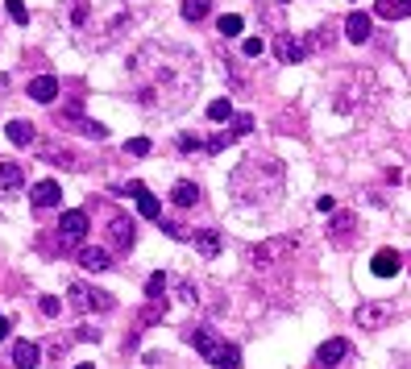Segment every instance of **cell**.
<instances>
[{
    "label": "cell",
    "mask_w": 411,
    "mask_h": 369,
    "mask_svg": "<svg viewBox=\"0 0 411 369\" xmlns=\"http://www.w3.org/2000/svg\"><path fill=\"white\" fill-rule=\"evenodd\" d=\"M75 336H79V341H100V328H79Z\"/></svg>",
    "instance_id": "obj_43"
},
{
    "label": "cell",
    "mask_w": 411,
    "mask_h": 369,
    "mask_svg": "<svg viewBox=\"0 0 411 369\" xmlns=\"http://www.w3.org/2000/svg\"><path fill=\"white\" fill-rule=\"evenodd\" d=\"M370 270H374V278H395V274L403 270V257H399L395 249H378V253L370 257Z\"/></svg>",
    "instance_id": "obj_17"
},
{
    "label": "cell",
    "mask_w": 411,
    "mask_h": 369,
    "mask_svg": "<svg viewBox=\"0 0 411 369\" xmlns=\"http://www.w3.org/2000/svg\"><path fill=\"white\" fill-rule=\"evenodd\" d=\"M75 369H96V365H92V361H83V365H75Z\"/></svg>",
    "instance_id": "obj_45"
},
{
    "label": "cell",
    "mask_w": 411,
    "mask_h": 369,
    "mask_svg": "<svg viewBox=\"0 0 411 369\" xmlns=\"http://www.w3.org/2000/svg\"><path fill=\"white\" fill-rule=\"evenodd\" d=\"M162 232H167V237H175V241H192V237H195V232H192L183 220H162Z\"/></svg>",
    "instance_id": "obj_34"
},
{
    "label": "cell",
    "mask_w": 411,
    "mask_h": 369,
    "mask_svg": "<svg viewBox=\"0 0 411 369\" xmlns=\"http://www.w3.org/2000/svg\"><path fill=\"white\" fill-rule=\"evenodd\" d=\"M170 199H175V208H195V199H199V187H195L192 178H179V183L170 187Z\"/></svg>",
    "instance_id": "obj_25"
},
{
    "label": "cell",
    "mask_w": 411,
    "mask_h": 369,
    "mask_svg": "<svg viewBox=\"0 0 411 369\" xmlns=\"http://www.w3.org/2000/svg\"><path fill=\"white\" fill-rule=\"evenodd\" d=\"M133 100L154 117H170L192 104V92L199 83V58L187 46L175 42H145L129 58Z\"/></svg>",
    "instance_id": "obj_1"
},
{
    "label": "cell",
    "mask_w": 411,
    "mask_h": 369,
    "mask_svg": "<svg viewBox=\"0 0 411 369\" xmlns=\"http://www.w3.org/2000/svg\"><path fill=\"white\" fill-rule=\"evenodd\" d=\"M374 13L378 17H411V0H378Z\"/></svg>",
    "instance_id": "obj_28"
},
{
    "label": "cell",
    "mask_w": 411,
    "mask_h": 369,
    "mask_svg": "<svg viewBox=\"0 0 411 369\" xmlns=\"http://www.w3.org/2000/svg\"><path fill=\"white\" fill-rule=\"evenodd\" d=\"M29 100H38V104H54V96H58V79L54 75H38V79H29Z\"/></svg>",
    "instance_id": "obj_22"
},
{
    "label": "cell",
    "mask_w": 411,
    "mask_h": 369,
    "mask_svg": "<svg viewBox=\"0 0 411 369\" xmlns=\"http://www.w3.org/2000/svg\"><path fill=\"white\" fill-rule=\"evenodd\" d=\"M104 237H108V253H125V249H133V241H137V228H133V220H125V216H113V220L104 224Z\"/></svg>",
    "instance_id": "obj_11"
},
{
    "label": "cell",
    "mask_w": 411,
    "mask_h": 369,
    "mask_svg": "<svg viewBox=\"0 0 411 369\" xmlns=\"http://www.w3.org/2000/svg\"><path fill=\"white\" fill-rule=\"evenodd\" d=\"M0 369H4V365H0Z\"/></svg>",
    "instance_id": "obj_47"
},
{
    "label": "cell",
    "mask_w": 411,
    "mask_h": 369,
    "mask_svg": "<svg viewBox=\"0 0 411 369\" xmlns=\"http://www.w3.org/2000/svg\"><path fill=\"white\" fill-rule=\"evenodd\" d=\"M88 212H79V208H71V212H63V220H58V241H63V249H79L83 245V237H88Z\"/></svg>",
    "instance_id": "obj_9"
},
{
    "label": "cell",
    "mask_w": 411,
    "mask_h": 369,
    "mask_svg": "<svg viewBox=\"0 0 411 369\" xmlns=\"http://www.w3.org/2000/svg\"><path fill=\"white\" fill-rule=\"evenodd\" d=\"M353 232H358V216H353V212H333V220H328V241L345 249L353 241Z\"/></svg>",
    "instance_id": "obj_14"
},
{
    "label": "cell",
    "mask_w": 411,
    "mask_h": 369,
    "mask_svg": "<svg viewBox=\"0 0 411 369\" xmlns=\"http://www.w3.org/2000/svg\"><path fill=\"white\" fill-rule=\"evenodd\" d=\"M295 249H299V237H274V241H262V245L249 249V266H254V270L283 266L287 257H295Z\"/></svg>",
    "instance_id": "obj_6"
},
{
    "label": "cell",
    "mask_w": 411,
    "mask_h": 369,
    "mask_svg": "<svg viewBox=\"0 0 411 369\" xmlns=\"http://www.w3.org/2000/svg\"><path fill=\"white\" fill-rule=\"evenodd\" d=\"M4 133H9L13 146H33V124L29 121H9L4 124Z\"/></svg>",
    "instance_id": "obj_26"
},
{
    "label": "cell",
    "mask_w": 411,
    "mask_h": 369,
    "mask_svg": "<svg viewBox=\"0 0 411 369\" xmlns=\"http://www.w3.org/2000/svg\"><path fill=\"white\" fill-rule=\"evenodd\" d=\"M390 320H395V303H362V307H358V323L370 328V332L387 328Z\"/></svg>",
    "instance_id": "obj_13"
},
{
    "label": "cell",
    "mask_w": 411,
    "mask_h": 369,
    "mask_svg": "<svg viewBox=\"0 0 411 369\" xmlns=\"http://www.w3.org/2000/svg\"><path fill=\"white\" fill-rule=\"evenodd\" d=\"M192 345L199 348V357H204L208 365H217V369H237L241 365V348L229 345V341H220L217 328H208V323L192 328Z\"/></svg>",
    "instance_id": "obj_5"
},
{
    "label": "cell",
    "mask_w": 411,
    "mask_h": 369,
    "mask_svg": "<svg viewBox=\"0 0 411 369\" xmlns=\"http://www.w3.org/2000/svg\"><path fill=\"white\" fill-rule=\"evenodd\" d=\"M279 4H287V0H279Z\"/></svg>",
    "instance_id": "obj_46"
},
{
    "label": "cell",
    "mask_w": 411,
    "mask_h": 369,
    "mask_svg": "<svg viewBox=\"0 0 411 369\" xmlns=\"http://www.w3.org/2000/svg\"><path fill=\"white\" fill-rule=\"evenodd\" d=\"M67 303H71L79 316H88V311H113L117 307V299L108 295V291H96V287H88V282H71L67 287Z\"/></svg>",
    "instance_id": "obj_7"
},
{
    "label": "cell",
    "mask_w": 411,
    "mask_h": 369,
    "mask_svg": "<svg viewBox=\"0 0 411 369\" xmlns=\"http://www.w3.org/2000/svg\"><path fill=\"white\" fill-rule=\"evenodd\" d=\"M117 196H125V199H142V196H145V183H137V178H129V183H125V187L117 191Z\"/></svg>",
    "instance_id": "obj_38"
},
{
    "label": "cell",
    "mask_w": 411,
    "mask_h": 369,
    "mask_svg": "<svg viewBox=\"0 0 411 369\" xmlns=\"http://www.w3.org/2000/svg\"><path fill=\"white\" fill-rule=\"evenodd\" d=\"M25 187V174L17 162H0V191L4 196H13V191H21Z\"/></svg>",
    "instance_id": "obj_24"
},
{
    "label": "cell",
    "mask_w": 411,
    "mask_h": 369,
    "mask_svg": "<svg viewBox=\"0 0 411 369\" xmlns=\"http://www.w3.org/2000/svg\"><path fill=\"white\" fill-rule=\"evenodd\" d=\"M262 50H266V46H262V38H245L241 54H245V58H258V54H262Z\"/></svg>",
    "instance_id": "obj_40"
},
{
    "label": "cell",
    "mask_w": 411,
    "mask_h": 369,
    "mask_svg": "<svg viewBox=\"0 0 411 369\" xmlns=\"http://www.w3.org/2000/svg\"><path fill=\"white\" fill-rule=\"evenodd\" d=\"M370 33H374L370 13H349V17H345V38H349V42L362 46V42H370Z\"/></svg>",
    "instance_id": "obj_21"
},
{
    "label": "cell",
    "mask_w": 411,
    "mask_h": 369,
    "mask_svg": "<svg viewBox=\"0 0 411 369\" xmlns=\"http://www.w3.org/2000/svg\"><path fill=\"white\" fill-rule=\"evenodd\" d=\"M137 212H142L145 220H158V216H162V203H158V196H150V191H145V196L137 199Z\"/></svg>",
    "instance_id": "obj_33"
},
{
    "label": "cell",
    "mask_w": 411,
    "mask_h": 369,
    "mask_svg": "<svg viewBox=\"0 0 411 369\" xmlns=\"http://www.w3.org/2000/svg\"><path fill=\"white\" fill-rule=\"evenodd\" d=\"M229 191L245 208H274L287 191V166L274 154H249L229 174Z\"/></svg>",
    "instance_id": "obj_3"
},
{
    "label": "cell",
    "mask_w": 411,
    "mask_h": 369,
    "mask_svg": "<svg viewBox=\"0 0 411 369\" xmlns=\"http://www.w3.org/2000/svg\"><path fill=\"white\" fill-rule=\"evenodd\" d=\"M38 154H42V162H50V166H67V171H79V166H83L71 149H63L58 141H42V146H38Z\"/></svg>",
    "instance_id": "obj_15"
},
{
    "label": "cell",
    "mask_w": 411,
    "mask_h": 369,
    "mask_svg": "<svg viewBox=\"0 0 411 369\" xmlns=\"http://www.w3.org/2000/svg\"><path fill=\"white\" fill-rule=\"evenodd\" d=\"M407 369H411V365H407Z\"/></svg>",
    "instance_id": "obj_48"
},
{
    "label": "cell",
    "mask_w": 411,
    "mask_h": 369,
    "mask_svg": "<svg viewBox=\"0 0 411 369\" xmlns=\"http://www.w3.org/2000/svg\"><path fill=\"white\" fill-rule=\"evenodd\" d=\"M38 307H42V316H46V320H54V316L63 311V303H58V295H42V299H38Z\"/></svg>",
    "instance_id": "obj_37"
},
{
    "label": "cell",
    "mask_w": 411,
    "mask_h": 369,
    "mask_svg": "<svg viewBox=\"0 0 411 369\" xmlns=\"http://www.w3.org/2000/svg\"><path fill=\"white\" fill-rule=\"evenodd\" d=\"M316 369H349L353 365V345L345 341V336H333V341H324V345L316 348Z\"/></svg>",
    "instance_id": "obj_8"
},
{
    "label": "cell",
    "mask_w": 411,
    "mask_h": 369,
    "mask_svg": "<svg viewBox=\"0 0 411 369\" xmlns=\"http://www.w3.org/2000/svg\"><path fill=\"white\" fill-rule=\"evenodd\" d=\"M42 365V348L33 341H13V369H38Z\"/></svg>",
    "instance_id": "obj_18"
},
{
    "label": "cell",
    "mask_w": 411,
    "mask_h": 369,
    "mask_svg": "<svg viewBox=\"0 0 411 369\" xmlns=\"http://www.w3.org/2000/svg\"><path fill=\"white\" fill-rule=\"evenodd\" d=\"M333 42H337V25H333V21L316 25L312 33L303 38V46H308V54H320V50H333Z\"/></svg>",
    "instance_id": "obj_20"
},
{
    "label": "cell",
    "mask_w": 411,
    "mask_h": 369,
    "mask_svg": "<svg viewBox=\"0 0 411 369\" xmlns=\"http://www.w3.org/2000/svg\"><path fill=\"white\" fill-rule=\"evenodd\" d=\"M167 287H170V278L162 270L150 274V282H145V299H150V303H167Z\"/></svg>",
    "instance_id": "obj_27"
},
{
    "label": "cell",
    "mask_w": 411,
    "mask_h": 369,
    "mask_svg": "<svg viewBox=\"0 0 411 369\" xmlns=\"http://www.w3.org/2000/svg\"><path fill=\"white\" fill-rule=\"evenodd\" d=\"M208 0H183V21H204L208 17Z\"/></svg>",
    "instance_id": "obj_32"
},
{
    "label": "cell",
    "mask_w": 411,
    "mask_h": 369,
    "mask_svg": "<svg viewBox=\"0 0 411 369\" xmlns=\"http://www.w3.org/2000/svg\"><path fill=\"white\" fill-rule=\"evenodd\" d=\"M4 13H9V17H13L17 25L29 21V13H25V0H4Z\"/></svg>",
    "instance_id": "obj_36"
},
{
    "label": "cell",
    "mask_w": 411,
    "mask_h": 369,
    "mask_svg": "<svg viewBox=\"0 0 411 369\" xmlns=\"http://www.w3.org/2000/svg\"><path fill=\"white\" fill-rule=\"evenodd\" d=\"M67 25L83 50H108L129 29V0H67Z\"/></svg>",
    "instance_id": "obj_2"
},
{
    "label": "cell",
    "mask_w": 411,
    "mask_h": 369,
    "mask_svg": "<svg viewBox=\"0 0 411 369\" xmlns=\"http://www.w3.org/2000/svg\"><path fill=\"white\" fill-rule=\"evenodd\" d=\"M150 137H129V141H125V154H133V158H145V154H150Z\"/></svg>",
    "instance_id": "obj_35"
},
{
    "label": "cell",
    "mask_w": 411,
    "mask_h": 369,
    "mask_svg": "<svg viewBox=\"0 0 411 369\" xmlns=\"http://www.w3.org/2000/svg\"><path fill=\"white\" fill-rule=\"evenodd\" d=\"M224 133H229L233 141H237V137H245V133H254V117H249V112H237V117L229 121V129H224Z\"/></svg>",
    "instance_id": "obj_29"
},
{
    "label": "cell",
    "mask_w": 411,
    "mask_h": 369,
    "mask_svg": "<svg viewBox=\"0 0 411 369\" xmlns=\"http://www.w3.org/2000/svg\"><path fill=\"white\" fill-rule=\"evenodd\" d=\"M270 50H274V58H279V63H303V58H308V46H303V38H295V33H287V29H283V33H274V42H270Z\"/></svg>",
    "instance_id": "obj_12"
},
{
    "label": "cell",
    "mask_w": 411,
    "mask_h": 369,
    "mask_svg": "<svg viewBox=\"0 0 411 369\" xmlns=\"http://www.w3.org/2000/svg\"><path fill=\"white\" fill-rule=\"evenodd\" d=\"M316 208H320L324 216H333V212H337V203H333V196H320V199H316Z\"/></svg>",
    "instance_id": "obj_41"
},
{
    "label": "cell",
    "mask_w": 411,
    "mask_h": 369,
    "mask_svg": "<svg viewBox=\"0 0 411 369\" xmlns=\"http://www.w3.org/2000/svg\"><path fill=\"white\" fill-rule=\"evenodd\" d=\"M9 332H13V328H9V320H4V316H0V341H9Z\"/></svg>",
    "instance_id": "obj_44"
},
{
    "label": "cell",
    "mask_w": 411,
    "mask_h": 369,
    "mask_svg": "<svg viewBox=\"0 0 411 369\" xmlns=\"http://www.w3.org/2000/svg\"><path fill=\"white\" fill-rule=\"evenodd\" d=\"M179 146H183V149H199L204 141H199V137H192V133H183V137H179Z\"/></svg>",
    "instance_id": "obj_42"
},
{
    "label": "cell",
    "mask_w": 411,
    "mask_h": 369,
    "mask_svg": "<svg viewBox=\"0 0 411 369\" xmlns=\"http://www.w3.org/2000/svg\"><path fill=\"white\" fill-rule=\"evenodd\" d=\"M54 124H58V129H67V133L96 137V141H104V137H108V129H104L100 121H88V117H79V104H71V108H67V112H63V117H58Z\"/></svg>",
    "instance_id": "obj_10"
},
{
    "label": "cell",
    "mask_w": 411,
    "mask_h": 369,
    "mask_svg": "<svg viewBox=\"0 0 411 369\" xmlns=\"http://www.w3.org/2000/svg\"><path fill=\"white\" fill-rule=\"evenodd\" d=\"M29 199H33V208H58L63 203V187L54 178H42V183L29 187Z\"/></svg>",
    "instance_id": "obj_16"
},
{
    "label": "cell",
    "mask_w": 411,
    "mask_h": 369,
    "mask_svg": "<svg viewBox=\"0 0 411 369\" xmlns=\"http://www.w3.org/2000/svg\"><path fill=\"white\" fill-rule=\"evenodd\" d=\"M217 29H220V33H224V38H241L245 21H241V17H237V13H224V17H220V21H217Z\"/></svg>",
    "instance_id": "obj_31"
},
{
    "label": "cell",
    "mask_w": 411,
    "mask_h": 369,
    "mask_svg": "<svg viewBox=\"0 0 411 369\" xmlns=\"http://www.w3.org/2000/svg\"><path fill=\"white\" fill-rule=\"evenodd\" d=\"M192 245H195L199 257H220V232L217 228H199V232L192 237Z\"/></svg>",
    "instance_id": "obj_23"
},
{
    "label": "cell",
    "mask_w": 411,
    "mask_h": 369,
    "mask_svg": "<svg viewBox=\"0 0 411 369\" xmlns=\"http://www.w3.org/2000/svg\"><path fill=\"white\" fill-rule=\"evenodd\" d=\"M79 266L92 270V274H104L108 266H113V253H108L104 245H88V249H79Z\"/></svg>",
    "instance_id": "obj_19"
},
{
    "label": "cell",
    "mask_w": 411,
    "mask_h": 369,
    "mask_svg": "<svg viewBox=\"0 0 411 369\" xmlns=\"http://www.w3.org/2000/svg\"><path fill=\"white\" fill-rule=\"evenodd\" d=\"M237 112H233V104L229 100H212L208 104V121H217V124H224V121H233Z\"/></svg>",
    "instance_id": "obj_30"
},
{
    "label": "cell",
    "mask_w": 411,
    "mask_h": 369,
    "mask_svg": "<svg viewBox=\"0 0 411 369\" xmlns=\"http://www.w3.org/2000/svg\"><path fill=\"white\" fill-rule=\"evenodd\" d=\"M179 299H183V303H195V299H199V291H195L192 278H179Z\"/></svg>",
    "instance_id": "obj_39"
},
{
    "label": "cell",
    "mask_w": 411,
    "mask_h": 369,
    "mask_svg": "<svg viewBox=\"0 0 411 369\" xmlns=\"http://www.w3.org/2000/svg\"><path fill=\"white\" fill-rule=\"evenodd\" d=\"M374 100H378V83H374V75H370V71H349L333 104H337V112H345V117H362V112L374 108Z\"/></svg>",
    "instance_id": "obj_4"
}]
</instances>
